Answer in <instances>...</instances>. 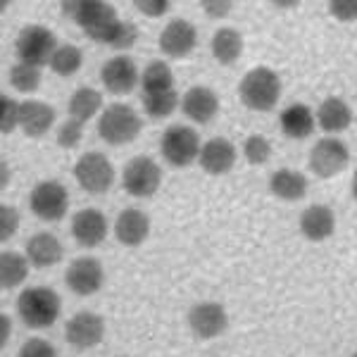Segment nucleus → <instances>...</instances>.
I'll list each match as a JSON object with an SVG mask.
<instances>
[{"mask_svg":"<svg viewBox=\"0 0 357 357\" xmlns=\"http://www.w3.org/2000/svg\"><path fill=\"white\" fill-rule=\"evenodd\" d=\"M0 169H3V178H0V186L5 188V186H8V181H10V165L3 160V162H0Z\"/></svg>","mask_w":357,"mask_h":357,"instance_id":"43","label":"nucleus"},{"mask_svg":"<svg viewBox=\"0 0 357 357\" xmlns=\"http://www.w3.org/2000/svg\"><path fill=\"white\" fill-rule=\"evenodd\" d=\"M317 124L314 112L310 110L303 102H296V105H289L284 112H281V129L289 138H296V141H303V138L312 136Z\"/></svg>","mask_w":357,"mask_h":357,"instance_id":"25","label":"nucleus"},{"mask_svg":"<svg viewBox=\"0 0 357 357\" xmlns=\"http://www.w3.org/2000/svg\"><path fill=\"white\" fill-rule=\"evenodd\" d=\"M10 329H13V319H10V314H0V345L8 343L10 338Z\"/></svg>","mask_w":357,"mask_h":357,"instance_id":"42","label":"nucleus"},{"mask_svg":"<svg viewBox=\"0 0 357 357\" xmlns=\"http://www.w3.org/2000/svg\"><path fill=\"white\" fill-rule=\"evenodd\" d=\"M350 162V151L343 141L338 138H321L319 143H314L312 153H310V169L321 178H331L348 167Z\"/></svg>","mask_w":357,"mask_h":357,"instance_id":"10","label":"nucleus"},{"mask_svg":"<svg viewBox=\"0 0 357 357\" xmlns=\"http://www.w3.org/2000/svg\"><path fill=\"white\" fill-rule=\"evenodd\" d=\"M141 117L136 114L134 107L124 105V102H114L100 114L98 122V134L110 146H126L141 134Z\"/></svg>","mask_w":357,"mask_h":357,"instance_id":"4","label":"nucleus"},{"mask_svg":"<svg viewBox=\"0 0 357 357\" xmlns=\"http://www.w3.org/2000/svg\"><path fill=\"white\" fill-rule=\"evenodd\" d=\"M55 122L53 105L43 100H24L20 102V129L29 138H41L50 131Z\"/></svg>","mask_w":357,"mask_h":357,"instance_id":"20","label":"nucleus"},{"mask_svg":"<svg viewBox=\"0 0 357 357\" xmlns=\"http://www.w3.org/2000/svg\"><path fill=\"white\" fill-rule=\"evenodd\" d=\"M178 93L172 91H158V93H143V107L153 119H165L176 110Z\"/></svg>","mask_w":357,"mask_h":357,"instance_id":"30","label":"nucleus"},{"mask_svg":"<svg viewBox=\"0 0 357 357\" xmlns=\"http://www.w3.org/2000/svg\"><path fill=\"white\" fill-rule=\"evenodd\" d=\"M100 79L110 93L114 96H126L134 91V86L138 84V67L129 55H114L102 65L100 69Z\"/></svg>","mask_w":357,"mask_h":357,"instance_id":"14","label":"nucleus"},{"mask_svg":"<svg viewBox=\"0 0 357 357\" xmlns=\"http://www.w3.org/2000/svg\"><path fill=\"white\" fill-rule=\"evenodd\" d=\"M353 195H355V200H357V172H355V176H353Z\"/></svg>","mask_w":357,"mask_h":357,"instance_id":"44","label":"nucleus"},{"mask_svg":"<svg viewBox=\"0 0 357 357\" xmlns=\"http://www.w3.org/2000/svg\"><path fill=\"white\" fill-rule=\"evenodd\" d=\"M20 126V102L10 96L0 98V129L3 134H10Z\"/></svg>","mask_w":357,"mask_h":357,"instance_id":"34","label":"nucleus"},{"mask_svg":"<svg viewBox=\"0 0 357 357\" xmlns=\"http://www.w3.org/2000/svg\"><path fill=\"white\" fill-rule=\"evenodd\" d=\"M317 122L326 134H341L353 124V110L343 98H326L317 110Z\"/></svg>","mask_w":357,"mask_h":357,"instance_id":"23","label":"nucleus"},{"mask_svg":"<svg viewBox=\"0 0 357 357\" xmlns=\"http://www.w3.org/2000/svg\"><path fill=\"white\" fill-rule=\"evenodd\" d=\"M148 234H151V220L146 212L136 210V207L119 212L117 222H114V236L119 243L126 248H138L148 238Z\"/></svg>","mask_w":357,"mask_h":357,"instance_id":"19","label":"nucleus"},{"mask_svg":"<svg viewBox=\"0 0 357 357\" xmlns=\"http://www.w3.org/2000/svg\"><path fill=\"white\" fill-rule=\"evenodd\" d=\"M353 357H357V350H355V355H353Z\"/></svg>","mask_w":357,"mask_h":357,"instance_id":"45","label":"nucleus"},{"mask_svg":"<svg viewBox=\"0 0 357 357\" xmlns=\"http://www.w3.org/2000/svg\"><path fill=\"white\" fill-rule=\"evenodd\" d=\"M10 84L17 91H22V93H31V91H36L41 86V69L26 65V62H20V65L10 69Z\"/></svg>","mask_w":357,"mask_h":357,"instance_id":"32","label":"nucleus"},{"mask_svg":"<svg viewBox=\"0 0 357 357\" xmlns=\"http://www.w3.org/2000/svg\"><path fill=\"white\" fill-rule=\"evenodd\" d=\"M65 281L69 291L77 293V296H93L102 289L105 272H102L100 260H96V257H77L67 267Z\"/></svg>","mask_w":357,"mask_h":357,"instance_id":"11","label":"nucleus"},{"mask_svg":"<svg viewBox=\"0 0 357 357\" xmlns=\"http://www.w3.org/2000/svg\"><path fill=\"white\" fill-rule=\"evenodd\" d=\"M74 176L86 193H105L114 181V167L102 153H86L74 165Z\"/></svg>","mask_w":357,"mask_h":357,"instance_id":"9","label":"nucleus"},{"mask_svg":"<svg viewBox=\"0 0 357 357\" xmlns=\"http://www.w3.org/2000/svg\"><path fill=\"white\" fill-rule=\"evenodd\" d=\"M17 312L29 329H48L62 312V301L48 286H31L17 298Z\"/></svg>","mask_w":357,"mask_h":357,"instance_id":"2","label":"nucleus"},{"mask_svg":"<svg viewBox=\"0 0 357 357\" xmlns=\"http://www.w3.org/2000/svg\"><path fill=\"white\" fill-rule=\"evenodd\" d=\"M62 255H65L62 243L57 241V236L48 234V231L33 234L31 238L26 241V257L36 269L53 267V264L62 260Z\"/></svg>","mask_w":357,"mask_h":357,"instance_id":"22","label":"nucleus"},{"mask_svg":"<svg viewBox=\"0 0 357 357\" xmlns=\"http://www.w3.org/2000/svg\"><path fill=\"white\" fill-rule=\"evenodd\" d=\"M200 8L205 10V15L215 17V20H222V17H227L231 13L234 3H229V0H205V3H200Z\"/></svg>","mask_w":357,"mask_h":357,"instance_id":"41","label":"nucleus"},{"mask_svg":"<svg viewBox=\"0 0 357 357\" xmlns=\"http://www.w3.org/2000/svg\"><path fill=\"white\" fill-rule=\"evenodd\" d=\"M238 96L248 110H255V112L274 110L276 102H279V98H281L279 74L269 67L250 69L238 86Z\"/></svg>","mask_w":357,"mask_h":357,"instance_id":"3","label":"nucleus"},{"mask_svg":"<svg viewBox=\"0 0 357 357\" xmlns=\"http://www.w3.org/2000/svg\"><path fill=\"white\" fill-rule=\"evenodd\" d=\"M141 86H143V93L172 91L174 89V74H172V67L162 60L148 62V67L141 72Z\"/></svg>","mask_w":357,"mask_h":357,"instance_id":"29","label":"nucleus"},{"mask_svg":"<svg viewBox=\"0 0 357 357\" xmlns=\"http://www.w3.org/2000/svg\"><path fill=\"white\" fill-rule=\"evenodd\" d=\"M198 45V29L188 20H172L160 33V50L167 57H186Z\"/></svg>","mask_w":357,"mask_h":357,"instance_id":"15","label":"nucleus"},{"mask_svg":"<svg viewBox=\"0 0 357 357\" xmlns=\"http://www.w3.org/2000/svg\"><path fill=\"white\" fill-rule=\"evenodd\" d=\"M243 53V36L238 33V29L224 26L217 29L212 36V55L220 65H234Z\"/></svg>","mask_w":357,"mask_h":357,"instance_id":"26","label":"nucleus"},{"mask_svg":"<svg viewBox=\"0 0 357 357\" xmlns=\"http://www.w3.org/2000/svg\"><path fill=\"white\" fill-rule=\"evenodd\" d=\"M29 207L43 222H60L67 215L69 193L60 181H41L29 195Z\"/></svg>","mask_w":357,"mask_h":357,"instance_id":"8","label":"nucleus"},{"mask_svg":"<svg viewBox=\"0 0 357 357\" xmlns=\"http://www.w3.org/2000/svg\"><path fill=\"white\" fill-rule=\"evenodd\" d=\"M181 112L195 124H210L220 112V98L207 86H193L181 98Z\"/></svg>","mask_w":357,"mask_h":357,"instance_id":"17","label":"nucleus"},{"mask_svg":"<svg viewBox=\"0 0 357 357\" xmlns=\"http://www.w3.org/2000/svg\"><path fill=\"white\" fill-rule=\"evenodd\" d=\"M105 336V321L96 312H77L65 326V338L79 350L96 348Z\"/></svg>","mask_w":357,"mask_h":357,"instance_id":"13","label":"nucleus"},{"mask_svg":"<svg viewBox=\"0 0 357 357\" xmlns=\"http://www.w3.org/2000/svg\"><path fill=\"white\" fill-rule=\"evenodd\" d=\"M72 236L79 245L84 248H96L105 241L107 236V217L96 207H86L79 210L72 217Z\"/></svg>","mask_w":357,"mask_h":357,"instance_id":"16","label":"nucleus"},{"mask_svg":"<svg viewBox=\"0 0 357 357\" xmlns=\"http://www.w3.org/2000/svg\"><path fill=\"white\" fill-rule=\"evenodd\" d=\"M102 110V93L89 86H82L72 98H69V119L77 122H89L91 117H96Z\"/></svg>","mask_w":357,"mask_h":357,"instance_id":"27","label":"nucleus"},{"mask_svg":"<svg viewBox=\"0 0 357 357\" xmlns=\"http://www.w3.org/2000/svg\"><path fill=\"white\" fill-rule=\"evenodd\" d=\"M20 357H57L55 348L43 338H29L20 348Z\"/></svg>","mask_w":357,"mask_h":357,"instance_id":"38","label":"nucleus"},{"mask_svg":"<svg viewBox=\"0 0 357 357\" xmlns=\"http://www.w3.org/2000/svg\"><path fill=\"white\" fill-rule=\"evenodd\" d=\"M200 167L212 176H222L227 172L234 169L236 165V148L229 138H210V141L203 143L200 148V158H198Z\"/></svg>","mask_w":357,"mask_h":357,"instance_id":"18","label":"nucleus"},{"mask_svg":"<svg viewBox=\"0 0 357 357\" xmlns=\"http://www.w3.org/2000/svg\"><path fill=\"white\" fill-rule=\"evenodd\" d=\"M136 41H138V26L134 22H119L110 45L114 50H129V48H134Z\"/></svg>","mask_w":357,"mask_h":357,"instance_id":"36","label":"nucleus"},{"mask_svg":"<svg viewBox=\"0 0 357 357\" xmlns=\"http://www.w3.org/2000/svg\"><path fill=\"white\" fill-rule=\"evenodd\" d=\"M329 13L338 22H357V0H331Z\"/></svg>","mask_w":357,"mask_h":357,"instance_id":"39","label":"nucleus"},{"mask_svg":"<svg viewBox=\"0 0 357 357\" xmlns=\"http://www.w3.org/2000/svg\"><path fill=\"white\" fill-rule=\"evenodd\" d=\"M160 183H162V169L155 160L138 155V158L129 160L122 172V186L124 191L134 198H151L158 193Z\"/></svg>","mask_w":357,"mask_h":357,"instance_id":"7","label":"nucleus"},{"mask_svg":"<svg viewBox=\"0 0 357 357\" xmlns=\"http://www.w3.org/2000/svg\"><path fill=\"white\" fill-rule=\"evenodd\" d=\"M62 13L77 22L91 41L107 45H110L114 31L122 22L117 17V10L102 0H72V3L67 0V3H62Z\"/></svg>","mask_w":357,"mask_h":357,"instance_id":"1","label":"nucleus"},{"mask_svg":"<svg viewBox=\"0 0 357 357\" xmlns=\"http://www.w3.org/2000/svg\"><path fill=\"white\" fill-rule=\"evenodd\" d=\"M188 326L198 338L210 341V338H217L227 331L229 314L220 303H198L188 312Z\"/></svg>","mask_w":357,"mask_h":357,"instance_id":"12","label":"nucleus"},{"mask_svg":"<svg viewBox=\"0 0 357 357\" xmlns=\"http://www.w3.org/2000/svg\"><path fill=\"white\" fill-rule=\"evenodd\" d=\"M20 229V212L13 205H0V238H13Z\"/></svg>","mask_w":357,"mask_h":357,"instance_id":"37","label":"nucleus"},{"mask_svg":"<svg viewBox=\"0 0 357 357\" xmlns=\"http://www.w3.org/2000/svg\"><path fill=\"white\" fill-rule=\"evenodd\" d=\"M243 155L250 165H264L269 158H272V143L260 134H252V136L245 138Z\"/></svg>","mask_w":357,"mask_h":357,"instance_id":"33","label":"nucleus"},{"mask_svg":"<svg viewBox=\"0 0 357 357\" xmlns=\"http://www.w3.org/2000/svg\"><path fill=\"white\" fill-rule=\"evenodd\" d=\"M82 136H84V124L77 122V119H67L65 124L57 129V143L60 148H77L82 143Z\"/></svg>","mask_w":357,"mask_h":357,"instance_id":"35","label":"nucleus"},{"mask_svg":"<svg viewBox=\"0 0 357 357\" xmlns=\"http://www.w3.org/2000/svg\"><path fill=\"white\" fill-rule=\"evenodd\" d=\"M301 231L307 241H326L336 231V215L326 205H310L301 215Z\"/></svg>","mask_w":357,"mask_h":357,"instance_id":"21","label":"nucleus"},{"mask_svg":"<svg viewBox=\"0 0 357 357\" xmlns=\"http://www.w3.org/2000/svg\"><path fill=\"white\" fill-rule=\"evenodd\" d=\"M82 65H84V53L77 45H69V43L60 45L53 55V62H50V67H53L57 77H72V74H77L82 69Z\"/></svg>","mask_w":357,"mask_h":357,"instance_id":"31","label":"nucleus"},{"mask_svg":"<svg viewBox=\"0 0 357 357\" xmlns=\"http://www.w3.org/2000/svg\"><path fill=\"white\" fill-rule=\"evenodd\" d=\"M200 136L195 134V129L183 124H172L169 129H165L162 138H160V153L167 160L169 167H188L200 158Z\"/></svg>","mask_w":357,"mask_h":357,"instance_id":"5","label":"nucleus"},{"mask_svg":"<svg viewBox=\"0 0 357 357\" xmlns=\"http://www.w3.org/2000/svg\"><path fill=\"white\" fill-rule=\"evenodd\" d=\"M269 191L279 200L296 203V200L305 198V193H307V178L296 169H276L272 178H269Z\"/></svg>","mask_w":357,"mask_h":357,"instance_id":"24","label":"nucleus"},{"mask_svg":"<svg viewBox=\"0 0 357 357\" xmlns=\"http://www.w3.org/2000/svg\"><path fill=\"white\" fill-rule=\"evenodd\" d=\"M136 10H141L146 17H162L169 13V8H172V3L169 0H136Z\"/></svg>","mask_w":357,"mask_h":357,"instance_id":"40","label":"nucleus"},{"mask_svg":"<svg viewBox=\"0 0 357 357\" xmlns=\"http://www.w3.org/2000/svg\"><path fill=\"white\" fill-rule=\"evenodd\" d=\"M57 48L60 45H57L55 33L43 24H29L17 36V55H20V60L38 69L53 62Z\"/></svg>","mask_w":357,"mask_h":357,"instance_id":"6","label":"nucleus"},{"mask_svg":"<svg viewBox=\"0 0 357 357\" xmlns=\"http://www.w3.org/2000/svg\"><path fill=\"white\" fill-rule=\"evenodd\" d=\"M29 257L22 252L5 250L0 255V284L3 289H15V286L24 284L29 276Z\"/></svg>","mask_w":357,"mask_h":357,"instance_id":"28","label":"nucleus"}]
</instances>
